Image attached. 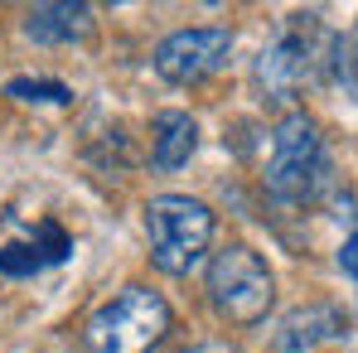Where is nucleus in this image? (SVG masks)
<instances>
[{
	"label": "nucleus",
	"mask_w": 358,
	"mask_h": 353,
	"mask_svg": "<svg viewBox=\"0 0 358 353\" xmlns=\"http://www.w3.org/2000/svg\"><path fill=\"white\" fill-rule=\"evenodd\" d=\"M339 59V34L320 24V15H291L281 34L262 49L257 59V82L266 102H296L305 87H315L329 63Z\"/></svg>",
	"instance_id": "nucleus-1"
},
{
	"label": "nucleus",
	"mask_w": 358,
	"mask_h": 353,
	"mask_svg": "<svg viewBox=\"0 0 358 353\" xmlns=\"http://www.w3.org/2000/svg\"><path fill=\"white\" fill-rule=\"evenodd\" d=\"M175 315L165 305V295L145 291V286H126L107 305L92 310V319L83 324V344L87 353H150L170 334Z\"/></svg>",
	"instance_id": "nucleus-2"
},
{
	"label": "nucleus",
	"mask_w": 358,
	"mask_h": 353,
	"mask_svg": "<svg viewBox=\"0 0 358 353\" xmlns=\"http://www.w3.org/2000/svg\"><path fill=\"white\" fill-rule=\"evenodd\" d=\"M145 237H150V261L165 276H189L208 252L213 208L189 194H160L145 203Z\"/></svg>",
	"instance_id": "nucleus-3"
},
{
	"label": "nucleus",
	"mask_w": 358,
	"mask_h": 353,
	"mask_svg": "<svg viewBox=\"0 0 358 353\" xmlns=\"http://www.w3.org/2000/svg\"><path fill=\"white\" fill-rule=\"evenodd\" d=\"M324 175H329V165H324L320 126L305 112H291L271 136V160H266V175H262L266 194L276 203H310L320 194Z\"/></svg>",
	"instance_id": "nucleus-4"
},
{
	"label": "nucleus",
	"mask_w": 358,
	"mask_h": 353,
	"mask_svg": "<svg viewBox=\"0 0 358 353\" xmlns=\"http://www.w3.org/2000/svg\"><path fill=\"white\" fill-rule=\"evenodd\" d=\"M208 300L228 324L266 319V310L276 300V281H271V266L262 261V252H252L247 242L223 247L208 266Z\"/></svg>",
	"instance_id": "nucleus-5"
},
{
	"label": "nucleus",
	"mask_w": 358,
	"mask_h": 353,
	"mask_svg": "<svg viewBox=\"0 0 358 353\" xmlns=\"http://www.w3.org/2000/svg\"><path fill=\"white\" fill-rule=\"evenodd\" d=\"M233 54V34L228 29H179L170 39H160L155 49V73L175 87H189V82H203L213 78Z\"/></svg>",
	"instance_id": "nucleus-6"
},
{
	"label": "nucleus",
	"mask_w": 358,
	"mask_h": 353,
	"mask_svg": "<svg viewBox=\"0 0 358 353\" xmlns=\"http://www.w3.org/2000/svg\"><path fill=\"white\" fill-rule=\"evenodd\" d=\"M349 334V315L329 300H315V305H300L281 319L276 329V349L281 353H305L315 344H329V339H344Z\"/></svg>",
	"instance_id": "nucleus-7"
},
{
	"label": "nucleus",
	"mask_w": 358,
	"mask_h": 353,
	"mask_svg": "<svg viewBox=\"0 0 358 353\" xmlns=\"http://www.w3.org/2000/svg\"><path fill=\"white\" fill-rule=\"evenodd\" d=\"M68 257H73V237L59 223H39V233H29V242L0 247V271L5 276H39L44 266H59Z\"/></svg>",
	"instance_id": "nucleus-8"
},
{
	"label": "nucleus",
	"mask_w": 358,
	"mask_h": 353,
	"mask_svg": "<svg viewBox=\"0 0 358 353\" xmlns=\"http://www.w3.org/2000/svg\"><path fill=\"white\" fill-rule=\"evenodd\" d=\"M24 34L34 44H78V39L92 34V10L73 5V0H63V5H34L24 15Z\"/></svg>",
	"instance_id": "nucleus-9"
},
{
	"label": "nucleus",
	"mask_w": 358,
	"mask_h": 353,
	"mask_svg": "<svg viewBox=\"0 0 358 353\" xmlns=\"http://www.w3.org/2000/svg\"><path fill=\"white\" fill-rule=\"evenodd\" d=\"M199 150V126L189 112H160L150 121V160L155 170H179Z\"/></svg>",
	"instance_id": "nucleus-10"
},
{
	"label": "nucleus",
	"mask_w": 358,
	"mask_h": 353,
	"mask_svg": "<svg viewBox=\"0 0 358 353\" xmlns=\"http://www.w3.org/2000/svg\"><path fill=\"white\" fill-rule=\"evenodd\" d=\"M5 92H10L15 102H54V107H68V102H73V87L49 82V78H10Z\"/></svg>",
	"instance_id": "nucleus-11"
},
{
	"label": "nucleus",
	"mask_w": 358,
	"mask_h": 353,
	"mask_svg": "<svg viewBox=\"0 0 358 353\" xmlns=\"http://www.w3.org/2000/svg\"><path fill=\"white\" fill-rule=\"evenodd\" d=\"M339 266H344V276H354V281H358V233L339 247Z\"/></svg>",
	"instance_id": "nucleus-12"
},
{
	"label": "nucleus",
	"mask_w": 358,
	"mask_h": 353,
	"mask_svg": "<svg viewBox=\"0 0 358 353\" xmlns=\"http://www.w3.org/2000/svg\"><path fill=\"white\" fill-rule=\"evenodd\" d=\"M189 353H238V349H228V344H199V349H189Z\"/></svg>",
	"instance_id": "nucleus-13"
}]
</instances>
